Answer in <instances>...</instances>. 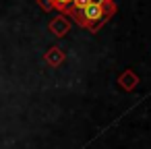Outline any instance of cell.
I'll return each instance as SVG.
<instances>
[{
    "instance_id": "cell-1",
    "label": "cell",
    "mask_w": 151,
    "mask_h": 149,
    "mask_svg": "<svg viewBox=\"0 0 151 149\" xmlns=\"http://www.w3.org/2000/svg\"><path fill=\"white\" fill-rule=\"evenodd\" d=\"M114 13V4L112 0H93L87 6L77 9L73 13H68L73 19H77L79 25H85L89 29H97V25H101L110 15Z\"/></svg>"
}]
</instances>
